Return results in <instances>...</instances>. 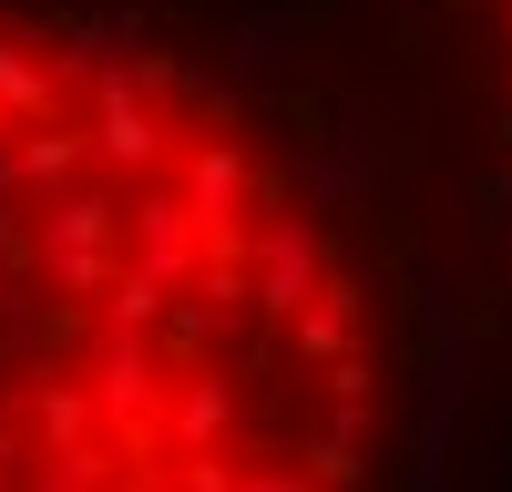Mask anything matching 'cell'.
Masks as SVG:
<instances>
[{"label":"cell","instance_id":"obj_1","mask_svg":"<svg viewBox=\"0 0 512 492\" xmlns=\"http://www.w3.org/2000/svg\"><path fill=\"white\" fill-rule=\"evenodd\" d=\"M359 257L216 72L0 0V492H359Z\"/></svg>","mask_w":512,"mask_h":492},{"label":"cell","instance_id":"obj_2","mask_svg":"<svg viewBox=\"0 0 512 492\" xmlns=\"http://www.w3.org/2000/svg\"><path fill=\"white\" fill-rule=\"evenodd\" d=\"M492 11V52H502V93H512V0H482Z\"/></svg>","mask_w":512,"mask_h":492}]
</instances>
